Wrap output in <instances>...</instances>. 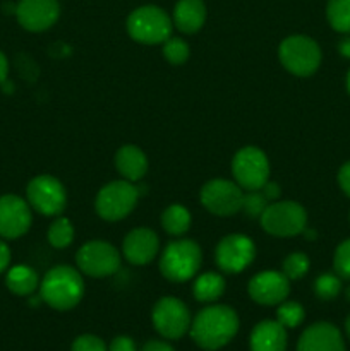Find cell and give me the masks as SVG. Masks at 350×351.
Listing matches in <instances>:
<instances>
[{"label": "cell", "mask_w": 350, "mask_h": 351, "mask_svg": "<svg viewBox=\"0 0 350 351\" xmlns=\"http://www.w3.org/2000/svg\"><path fill=\"white\" fill-rule=\"evenodd\" d=\"M189 331L198 346L208 351L220 350L235 338L239 315L229 305H209L192 319Z\"/></svg>", "instance_id": "1"}, {"label": "cell", "mask_w": 350, "mask_h": 351, "mask_svg": "<svg viewBox=\"0 0 350 351\" xmlns=\"http://www.w3.org/2000/svg\"><path fill=\"white\" fill-rule=\"evenodd\" d=\"M84 295L81 273L71 266H55L40 281V298L55 311H71Z\"/></svg>", "instance_id": "2"}, {"label": "cell", "mask_w": 350, "mask_h": 351, "mask_svg": "<svg viewBox=\"0 0 350 351\" xmlns=\"http://www.w3.org/2000/svg\"><path fill=\"white\" fill-rule=\"evenodd\" d=\"M202 263V252L194 240H175L163 249L160 271L168 281L185 283L198 274Z\"/></svg>", "instance_id": "3"}, {"label": "cell", "mask_w": 350, "mask_h": 351, "mask_svg": "<svg viewBox=\"0 0 350 351\" xmlns=\"http://www.w3.org/2000/svg\"><path fill=\"white\" fill-rule=\"evenodd\" d=\"M172 29H174V21L156 5L137 7L127 17V33L137 43H165L172 36Z\"/></svg>", "instance_id": "4"}, {"label": "cell", "mask_w": 350, "mask_h": 351, "mask_svg": "<svg viewBox=\"0 0 350 351\" xmlns=\"http://www.w3.org/2000/svg\"><path fill=\"white\" fill-rule=\"evenodd\" d=\"M278 57L290 74L309 77L321 65V48L312 38L305 34H294L281 41Z\"/></svg>", "instance_id": "5"}, {"label": "cell", "mask_w": 350, "mask_h": 351, "mask_svg": "<svg viewBox=\"0 0 350 351\" xmlns=\"http://www.w3.org/2000/svg\"><path fill=\"white\" fill-rule=\"evenodd\" d=\"M141 191L129 180H113L100 189L95 201L98 216L106 221H120L127 218L139 201Z\"/></svg>", "instance_id": "6"}, {"label": "cell", "mask_w": 350, "mask_h": 351, "mask_svg": "<svg viewBox=\"0 0 350 351\" xmlns=\"http://www.w3.org/2000/svg\"><path fill=\"white\" fill-rule=\"evenodd\" d=\"M261 226L273 237H295L304 233L307 213L295 201H275L264 209L259 218Z\"/></svg>", "instance_id": "7"}, {"label": "cell", "mask_w": 350, "mask_h": 351, "mask_svg": "<svg viewBox=\"0 0 350 351\" xmlns=\"http://www.w3.org/2000/svg\"><path fill=\"white\" fill-rule=\"evenodd\" d=\"M232 173L242 191H257L270 180V161L259 147L246 146L233 156Z\"/></svg>", "instance_id": "8"}, {"label": "cell", "mask_w": 350, "mask_h": 351, "mask_svg": "<svg viewBox=\"0 0 350 351\" xmlns=\"http://www.w3.org/2000/svg\"><path fill=\"white\" fill-rule=\"evenodd\" d=\"M79 271L91 278H106L120 269V252L105 240L86 242L75 256Z\"/></svg>", "instance_id": "9"}, {"label": "cell", "mask_w": 350, "mask_h": 351, "mask_svg": "<svg viewBox=\"0 0 350 351\" xmlns=\"http://www.w3.org/2000/svg\"><path fill=\"white\" fill-rule=\"evenodd\" d=\"M26 201L43 216H58L67 206V192L62 182L51 175H38L27 184Z\"/></svg>", "instance_id": "10"}, {"label": "cell", "mask_w": 350, "mask_h": 351, "mask_svg": "<svg viewBox=\"0 0 350 351\" xmlns=\"http://www.w3.org/2000/svg\"><path fill=\"white\" fill-rule=\"evenodd\" d=\"M244 191L237 182L215 178L202 185L199 201L215 216H233L242 209Z\"/></svg>", "instance_id": "11"}, {"label": "cell", "mask_w": 350, "mask_h": 351, "mask_svg": "<svg viewBox=\"0 0 350 351\" xmlns=\"http://www.w3.org/2000/svg\"><path fill=\"white\" fill-rule=\"evenodd\" d=\"M153 326L163 338L180 339L191 329V312L175 297H163L153 307Z\"/></svg>", "instance_id": "12"}, {"label": "cell", "mask_w": 350, "mask_h": 351, "mask_svg": "<svg viewBox=\"0 0 350 351\" xmlns=\"http://www.w3.org/2000/svg\"><path fill=\"white\" fill-rule=\"evenodd\" d=\"M256 256L254 242L246 235L233 233L220 240L215 250V263L223 273L239 274L250 266Z\"/></svg>", "instance_id": "13"}, {"label": "cell", "mask_w": 350, "mask_h": 351, "mask_svg": "<svg viewBox=\"0 0 350 351\" xmlns=\"http://www.w3.org/2000/svg\"><path fill=\"white\" fill-rule=\"evenodd\" d=\"M33 223L30 202L14 194L0 197V237L14 240L27 233Z\"/></svg>", "instance_id": "14"}, {"label": "cell", "mask_w": 350, "mask_h": 351, "mask_svg": "<svg viewBox=\"0 0 350 351\" xmlns=\"http://www.w3.org/2000/svg\"><path fill=\"white\" fill-rule=\"evenodd\" d=\"M249 297L259 305H280L290 293V280L281 271H263L249 281Z\"/></svg>", "instance_id": "15"}, {"label": "cell", "mask_w": 350, "mask_h": 351, "mask_svg": "<svg viewBox=\"0 0 350 351\" xmlns=\"http://www.w3.org/2000/svg\"><path fill=\"white\" fill-rule=\"evenodd\" d=\"M60 5L57 0H19L16 5V17L21 26L33 33L48 29L57 23Z\"/></svg>", "instance_id": "16"}, {"label": "cell", "mask_w": 350, "mask_h": 351, "mask_svg": "<svg viewBox=\"0 0 350 351\" xmlns=\"http://www.w3.org/2000/svg\"><path fill=\"white\" fill-rule=\"evenodd\" d=\"M160 252V239L151 228L130 230L122 243V254L134 266H144L151 263Z\"/></svg>", "instance_id": "17"}, {"label": "cell", "mask_w": 350, "mask_h": 351, "mask_svg": "<svg viewBox=\"0 0 350 351\" xmlns=\"http://www.w3.org/2000/svg\"><path fill=\"white\" fill-rule=\"evenodd\" d=\"M297 351H347L338 328L329 322H316L301 335Z\"/></svg>", "instance_id": "18"}, {"label": "cell", "mask_w": 350, "mask_h": 351, "mask_svg": "<svg viewBox=\"0 0 350 351\" xmlns=\"http://www.w3.org/2000/svg\"><path fill=\"white\" fill-rule=\"evenodd\" d=\"M287 331L278 321H263L250 332V351H285Z\"/></svg>", "instance_id": "19"}, {"label": "cell", "mask_w": 350, "mask_h": 351, "mask_svg": "<svg viewBox=\"0 0 350 351\" xmlns=\"http://www.w3.org/2000/svg\"><path fill=\"white\" fill-rule=\"evenodd\" d=\"M115 168L124 180L132 184L139 182L148 171V158L141 147L134 144H126L115 154Z\"/></svg>", "instance_id": "20"}, {"label": "cell", "mask_w": 350, "mask_h": 351, "mask_svg": "<svg viewBox=\"0 0 350 351\" xmlns=\"http://www.w3.org/2000/svg\"><path fill=\"white\" fill-rule=\"evenodd\" d=\"M174 24L178 31L192 34L205 26L206 5L202 0H178L174 9Z\"/></svg>", "instance_id": "21"}, {"label": "cell", "mask_w": 350, "mask_h": 351, "mask_svg": "<svg viewBox=\"0 0 350 351\" xmlns=\"http://www.w3.org/2000/svg\"><path fill=\"white\" fill-rule=\"evenodd\" d=\"M5 285L17 297H27L40 287V278H38V273L33 267L26 266V264H19V266L7 269Z\"/></svg>", "instance_id": "22"}, {"label": "cell", "mask_w": 350, "mask_h": 351, "mask_svg": "<svg viewBox=\"0 0 350 351\" xmlns=\"http://www.w3.org/2000/svg\"><path fill=\"white\" fill-rule=\"evenodd\" d=\"M192 293L198 302L213 304L225 293V280L218 273H202L192 287Z\"/></svg>", "instance_id": "23"}, {"label": "cell", "mask_w": 350, "mask_h": 351, "mask_svg": "<svg viewBox=\"0 0 350 351\" xmlns=\"http://www.w3.org/2000/svg\"><path fill=\"white\" fill-rule=\"evenodd\" d=\"M192 216L189 209L182 204H172L161 215V226L168 235L180 237L191 228Z\"/></svg>", "instance_id": "24"}, {"label": "cell", "mask_w": 350, "mask_h": 351, "mask_svg": "<svg viewBox=\"0 0 350 351\" xmlns=\"http://www.w3.org/2000/svg\"><path fill=\"white\" fill-rule=\"evenodd\" d=\"M326 17L338 33H350V0H328Z\"/></svg>", "instance_id": "25"}, {"label": "cell", "mask_w": 350, "mask_h": 351, "mask_svg": "<svg viewBox=\"0 0 350 351\" xmlns=\"http://www.w3.org/2000/svg\"><path fill=\"white\" fill-rule=\"evenodd\" d=\"M47 237L51 247H55V249H65L74 240V226L64 216H57L51 221V225L48 226Z\"/></svg>", "instance_id": "26"}, {"label": "cell", "mask_w": 350, "mask_h": 351, "mask_svg": "<svg viewBox=\"0 0 350 351\" xmlns=\"http://www.w3.org/2000/svg\"><path fill=\"white\" fill-rule=\"evenodd\" d=\"M305 317V311L297 302H281L277 311V321L283 326L285 329H294L302 324Z\"/></svg>", "instance_id": "27"}, {"label": "cell", "mask_w": 350, "mask_h": 351, "mask_svg": "<svg viewBox=\"0 0 350 351\" xmlns=\"http://www.w3.org/2000/svg\"><path fill=\"white\" fill-rule=\"evenodd\" d=\"M309 266H311V261L304 252H292L290 256L285 257L283 264H281V273L290 281L301 280L307 274Z\"/></svg>", "instance_id": "28"}, {"label": "cell", "mask_w": 350, "mask_h": 351, "mask_svg": "<svg viewBox=\"0 0 350 351\" xmlns=\"http://www.w3.org/2000/svg\"><path fill=\"white\" fill-rule=\"evenodd\" d=\"M340 291H342V280H340L338 274L325 273L316 278L314 293L321 300H333V298L338 297Z\"/></svg>", "instance_id": "29"}, {"label": "cell", "mask_w": 350, "mask_h": 351, "mask_svg": "<svg viewBox=\"0 0 350 351\" xmlns=\"http://www.w3.org/2000/svg\"><path fill=\"white\" fill-rule=\"evenodd\" d=\"M189 55H191V48H189L187 41H184L182 38L170 36L163 43V57L172 65H182L187 60Z\"/></svg>", "instance_id": "30"}, {"label": "cell", "mask_w": 350, "mask_h": 351, "mask_svg": "<svg viewBox=\"0 0 350 351\" xmlns=\"http://www.w3.org/2000/svg\"><path fill=\"white\" fill-rule=\"evenodd\" d=\"M268 206H270V201L264 197L261 189H257V191H244L242 209L240 211L246 216H249V218H261V215H263Z\"/></svg>", "instance_id": "31"}, {"label": "cell", "mask_w": 350, "mask_h": 351, "mask_svg": "<svg viewBox=\"0 0 350 351\" xmlns=\"http://www.w3.org/2000/svg\"><path fill=\"white\" fill-rule=\"evenodd\" d=\"M333 267H335L336 274L343 280H350V239L343 240L335 250V257H333Z\"/></svg>", "instance_id": "32"}, {"label": "cell", "mask_w": 350, "mask_h": 351, "mask_svg": "<svg viewBox=\"0 0 350 351\" xmlns=\"http://www.w3.org/2000/svg\"><path fill=\"white\" fill-rule=\"evenodd\" d=\"M71 351H106V345L98 336L82 335L74 339Z\"/></svg>", "instance_id": "33"}, {"label": "cell", "mask_w": 350, "mask_h": 351, "mask_svg": "<svg viewBox=\"0 0 350 351\" xmlns=\"http://www.w3.org/2000/svg\"><path fill=\"white\" fill-rule=\"evenodd\" d=\"M108 351H136V343L127 336H117L112 343H110Z\"/></svg>", "instance_id": "34"}, {"label": "cell", "mask_w": 350, "mask_h": 351, "mask_svg": "<svg viewBox=\"0 0 350 351\" xmlns=\"http://www.w3.org/2000/svg\"><path fill=\"white\" fill-rule=\"evenodd\" d=\"M338 184L340 189L350 197V161L343 163L338 170Z\"/></svg>", "instance_id": "35"}, {"label": "cell", "mask_w": 350, "mask_h": 351, "mask_svg": "<svg viewBox=\"0 0 350 351\" xmlns=\"http://www.w3.org/2000/svg\"><path fill=\"white\" fill-rule=\"evenodd\" d=\"M261 192H263L264 197H266L268 201H270V204H271V202H275V201H278V199H280L281 189H280V185L277 184V182L268 180L266 184L261 187Z\"/></svg>", "instance_id": "36"}, {"label": "cell", "mask_w": 350, "mask_h": 351, "mask_svg": "<svg viewBox=\"0 0 350 351\" xmlns=\"http://www.w3.org/2000/svg\"><path fill=\"white\" fill-rule=\"evenodd\" d=\"M10 257H12V254H10L9 245H7L5 242H2V240H0V274L5 273V271L9 269Z\"/></svg>", "instance_id": "37"}, {"label": "cell", "mask_w": 350, "mask_h": 351, "mask_svg": "<svg viewBox=\"0 0 350 351\" xmlns=\"http://www.w3.org/2000/svg\"><path fill=\"white\" fill-rule=\"evenodd\" d=\"M141 351H175L168 343L158 341V339H153V341H148L146 345L143 346Z\"/></svg>", "instance_id": "38"}, {"label": "cell", "mask_w": 350, "mask_h": 351, "mask_svg": "<svg viewBox=\"0 0 350 351\" xmlns=\"http://www.w3.org/2000/svg\"><path fill=\"white\" fill-rule=\"evenodd\" d=\"M7 74H9V60H7V57L3 55V51H0V84L5 82Z\"/></svg>", "instance_id": "39"}, {"label": "cell", "mask_w": 350, "mask_h": 351, "mask_svg": "<svg viewBox=\"0 0 350 351\" xmlns=\"http://www.w3.org/2000/svg\"><path fill=\"white\" fill-rule=\"evenodd\" d=\"M338 51L342 57L345 58H350V34L349 36L342 38V41L338 43Z\"/></svg>", "instance_id": "40"}, {"label": "cell", "mask_w": 350, "mask_h": 351, "mask_svg": "<svg viewBox=\"0 0 350 351\" xmlns=\"http://www.w3.org/2000/svg\"><path fill=\"white\" fill-rule=\"evenodd\" d=\"M345 332H347V336H349V339H350V315L345 319Z\"/></svg>", "instance_id": "41"}, {"label": "cell", "mask_w": 350, "mask_h": 351, "mask_svg": "<svg viewBox=\"0 0 350 351\" xmlns=\"http://www.w3.org/2000/svg\"><path fill=\"white\" fill-rule=\"evenodd\" d=\"M347 91H349V95H350V71H349V74H347Z\"/></svg>", "instance_id": "42"}, {"label": "cell", "mask_w": 350, "mask_h": 351, "mask_svg": "<svg viewBox=\"0 0 350 351\" xmlns=\"http://www.w3.org/2000/svg\"><path fill=\"white\" fill-rule=\"evenodd\" d=\"M347 298H349V302H350V287H349V290H347Z\"/></svg>", "instance_id": "43"}]
</instances>
